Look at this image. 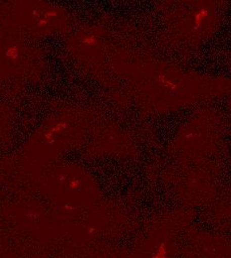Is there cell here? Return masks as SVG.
Here are the masks:
<instances>
[{
  "label": "cell",
  "mask_w": 231,
  "mask_h": 258,
  "mask_svg": "<svg viewBox=\"0 0 231 258\" xmlns=\"http://www.w3.org/2000/svg\"><path fill=\"white\" fill-rule=\"evenodd\" d=\"M66 258H133V254L122 248L98 245L68 246Z\"/></svg>",
  "instance_id": "3957f363"
},
{
  "label": "cell",
  "mask_w": 231,
  "mask_h": 258,
  "mask_svg": "<svg viewBox=\"0 0 231 258\" xmlns=\"http://www.w3.org/2000/svg\"><path fill=\"white\" fill-rule=\"evenodd\" d=\"M133 258H176V243L164 231H152L136 243Z\"/></svg>",
  "instance_id": "7a4b0ae2"
},
{
  "label": "cell",
  "mask_w": 231,
  "mask_h": 258,
  "mask_svg": "<svg viewBox=\"0 0 231 258\" xmlns=\"http://www.w3.org/2000/svg\"><path fill=\"white\" fill-rule=\"evenodd\" d=\"M51 190L57 204L69 210L86 206L95 197L90 180L72 169H59L53 175Z\"/></svg>",
  "instance_id": "6da1fadb"
},
{
  "label": "cell",
  "mask_w": 231,
  "mask_h": 258,
  "mask_svg": "<svg viewBox=\"0 0 231 258\" xmlns=\"http://www.w3.org/2000/svg\"><path fill=\"white\" fill-rule=\"evenodd\" d=\"M0 258H36L22 242L0 238Z\"/></svg>",
  "instance_id": "277c9868"
},
{
  "label": "cell",
  "mask_w": 231,
  "mask_h": 258,
  "mask_svg": "<svg viewBox=\"0 0 231 258\" xmlns=\"http://www.w3.org/2000/svg\"><path fill=\"white\" fill-rule=\"evenodd\" d=\"M199 258H231V252L226 247L216 241L207 242L206 246L200 250L198 248Z\"/></svg>",
  "instance_id": "5b68a950"
}]
</instances>
